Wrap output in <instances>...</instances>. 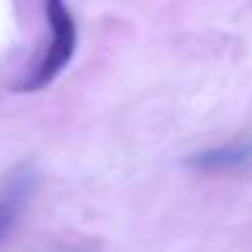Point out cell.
<instances>
[{"label":"cell","mask_w":252,"mask_h":252,"mask_svg":"<svg viewBox=\"0 0 252 252\" xmlns=\"http://www.w3.org/2000/svg\"><path fill=\"white\" fill-rule=\"evenodd\" d=\"M46 46L44 55L38 63L28 68V73L22 76V82L17 84L19 93H38V90L49 87L63 71L71 63L73 52L79 44V33H76V22H73V14L68 11L65 3L60 0H49L46 3Z\"/></svg>","instance_id":"cell-1"},{"label":"cell","mask_w":252,"mask_h":252,"mask_svg":"<svg viewBox=\"0 0 252 252\" xmlns=\"http://www.w3.org/2000/svg\"><path fill=\"white\" fill-rule=\"evenodd\" d=\"M190 165L198 171H212V174H225V171H241L252 165V136L236 138L230 144L192 155Z\"/></svg>","instance_id":"cell-2"},{"label":"cell","mask_w":252,"mask_h":252,"mask_svg":"<svg viewBox=\"0 0 252 252\" xmlns=\"http://www.w3.org/2000/svg\"><path fill=\"white\" fill-rule=\"evenodd\" d=\"M30 190H33V176L28 171H19L8 187L0 192V241L6 239V233L14 228V222L19 220L25 203L30 198Z\"/></svg>","instance_id":"cell-3"}]
</instances>
